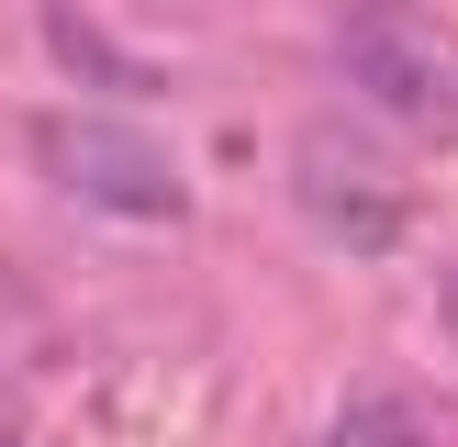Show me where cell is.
<instances>
[{
  "label": "cell",
  "instance_id": "1",
  "mask_svg": "<svg viewBox=\"0 0 458 447\" xmlns=\"http://www.w3.org/2000/svg\"><path fill=\"white\" fill-rule=\"evenodd\" d=\"M335 56H347L358 101H380L392 123L437 134V146H458V34L437 12H403V0H358L347 34H335Z\"/></svg>",
  "mask_w": 458,
  "mask_h": 447
},
{
  "label": "cell",
  "instance_id": "2",
  "mask_svg": "<svg viewBox=\"0 0 458 447\" xmlns=\"http://www.w3.org/2000/svg\"><path fill=\"white\" fill-rule=\"evenodd\" d=\"M34 156H45L56 190L101 201V213H134V224H179V201H191L179 168H168L134 123H112V112H56V123L34 134Z\"/></svg>",
  "mask_w": 458,
  "mask_h": 447
},
{
  "label": "cell",
  "instance_id": "3",
  "mask_svg": "<svg viewBox=\"0 0 458 447\" xmlns=\"http://www.w3.org/2000/svg\"><path fill=\"white\" fill-rule=\"evenodd\" d=\"M302 201H313V224L347 235V246H392L403 235V179L380 168V156H358L347 134H313L302 146Z\"/></svg>",
  "mask_w": 458,
  "mask_h": 447
},
{
  "label": "cell",
  "instance_id": "4",
  "mask_svg": "<svg viewBox=\"0 0 458 447\" xmlns=\"http://www.w3.org/2000/svg\"><path fill=\"white\" fill-rule=\"evenodd\" d=\"M325 447H437V425H425V402H358V414H335V436Z\"/></svg>",
  "mask_w": 458,
  "mask_h": 447
},
{
  "label": "cell",
  "instance_id": "5",
  "mask_svg": "<svg viewBox=\"0 0 458 447\" xmlns=\"http://www.w3.org/2000/svg\"><path fill=\"white\" fill-rule=\"evenodd\" d=\"M45 45H56V56L79 67V79H112V89H146V67H134V56H112V45L89 34L79 12H45Z\"/></svg>",
  "mask_w": 458,
  "mask_h": 447
}]
</instances>
